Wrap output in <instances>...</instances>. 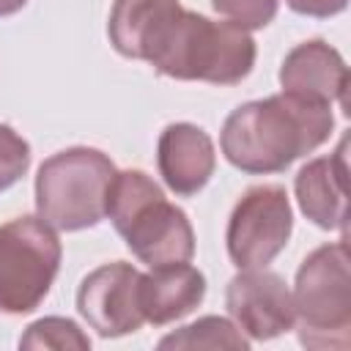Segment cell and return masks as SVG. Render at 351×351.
Masks as SVG:
<instances>
[{
    "mask_svg": "<svg viewBox=\"0 0 351 351\" xmlns=\"http://www.w3.org/2000/svg\"><path fill=\"white\" fill-rule=\"evenodd\" d=\"M335 129L329 104L293 93H274L239 104L222 123L219 148L225 159L250 176L282 173L296 159L321 148Z\"/></svg>",
    "mask_w": 351,
    "mask_h": 351,
    "instance_id": "obj_1",
    "label": "cell"
},
{
    "mask_svg": "<svg viewBox=\"0 0 351 351\" xmlns=\"http://www.w3.org/2000/svg\"><path fill=\"white\" fill-rule=\"evenodd\" d=\"M107 217L132 255L151 266L186 263L195 255V230L184 208L143 170H118L110 186Z\"/></svg>",
    "mask_w": 351,
    "mask_h": 351,
    "instance_id": "obj_2",
    "label": "cell"
},
{
    "mask_svg": "<svg viewBox=\"0 0 351 351\" xmlns=\"http://www.w3.org/2000/svg\"><path fill=\"white\" fill-rule=\"evenodd\" d=\"M255 55L258 49L250 30L184 8L151 58V66L181 82L239 85L252 71Z\"/></svg>",
    "mask_w": 351,
    "mask_h": 351,
    "instance_id": "obj_3",
    "label": "cell"
},
{
    "mask_svg": "<svg viewBox=\"0 0 351 351\" xmlns=\"http://www.w3.org/2000/svg\"><path fill=\"white\" fill-rule=\"evenodd\" d=\"M299 343L313 351H348L351 346V255L346 236L313 250L293 282Z\"/></svg>",
    "mask_w": 351,
    "mask_h": 351,
    "instance_id": "obj_4",
    "label": "cell"
},
{
    "mask_svg": "<svg viewBox=\"0 0 351 351\" xmlns=\"http://www.w3.org/2000/svg\"><path fill=\"white\" fill-rule=\"evenodd\" d=\"M115 162L88 145L52 154L36 173V211L55 230H85L107 219Z\"/></svg>",
    "mask_w": 351,
    "mask_h": 351,
    "instance_id": "obj_5",
    "label": "cell"
},
{
    "mask_svg": "<svg viewBox=\"0 0 351 351\" xmlns=\"http://www.w3.org/2000/svg\"><path fill=\"white\" fill-rule=\"evenodd\" d=\"M63 247L41 217H16L0 225V313H33L49 293Z\"/></svg>",
    "mask_w": 351,
    "mask_h": 351,
    "instance_id": "obj_6",
    "label": "cell"
},
{
    "mask_svg": "<svg viewBox=\"0 0 351 351\" xmlns=\"http://www.w3.org/2000/svg\"><path fill=\"white\" fill-rule=\"evenodd\" d=\"M293 211L285 186H250L230 211L225 244L236 269H266L288 244Z\"/></svg>",
    "mask_w": 351,
    "mask_h": 351,
    "instance_id": "obj_7",
    "label": "cell"
},
{
    "mask_svg": "<svg viewBox=\"0 0 351 351\" xmlns=\"http://www.w3.org/2000/svg\"><path fill=\"white\" fill-rule=\"evenodd\" d=\"M143 271L126 261L88 271L77 288V310L101 337H123L145 324L140 304Z\"/></svg>",
    "mask_w": 351,
    "mask_h": 351,
    "instance_id": "obj_8",
    "label": "cell"
},
{
    "mask_svg": "<svg viewBox=\"0 0 351 351\" xmlns=\"http://www.w3.org/2000/svg\"><path fill=\"white\" fill-rule=\"evenodd\" d=\"M225 307L250 340H274L296 324L291 288L269 269H239L225 288Z\"/></svg>",
    "mask_w": 351,
    "mask_h": 351,
    "instance_id": "obj_9",
    "label": "cell"
},
{
    "mask_svg": "<svg viewBox=\"0 0 351 351\" xmlns=\"http://www.w3.org/2000/svg\"><path fill=\"white\" fill-rule=\"evenodd\" d=\"M299 211L321 230H340L346 236L348 219V137L335 154L310 159L293 178Z\"/></svg>",
    "mask_w": 351,
    "mask_h": 351,
    "instance_id": "obj_10",
    "label": "cell"
},
{
    "mask_svg": "<svg viewBox=\"0 0 351 351\" xmlns=\"http://www.w3.org/2000/svg\"><path fill=\"white\" fill-rule=\"evenodd\" d=\"M156 167L173 195L192 197L211 181L217 170L214 140L195 123H170L162 129L156 143Z\"/></svg>",
    "mask_w": 351,
    "mask_h": 351,
    "instance_id": "obj_11",
    "label": "cell"
},
{
    "mask_svg": "<svg viewBox=\"0 0 351 351\" xmlns=\"http://www.w3.org/2000/svg\"><path fill=\"white\" fill-rule=\"evenodd\" d=\"M280 85L285 93H293L299 99L329 104V107L340 101L346 110L348 66L335 47H329L321 38H310V41L296 44L282 58Z\"/></svg>",
    "mask_w": 351,
    "mask_h": 351,
    "instance_id": "obj_12",
    "label": "cell"
},
{
    "mask_svg": "<svg viewBox=\"0 0 351 351\" xmlns=\"http://www.w3.org/2000/svg\"><path fill=\"white\" fill-rule=\"evenodd\" d=\"M181 11L178 0H115L107 19L110 44L129 60L151 63Z\"/></svg>",
    "mask_w": 351,
    "mask_h": 351,
    "instance_id": "obj_13",
    "label": "cell"
},
{
    "mask_svg": "<svg viewBox=\"0 0 351 351\" xmlns=\"http://www.w3.org/2000/svg\"><path fill=\"white\" fill-rule=\"evenodd\" d=\"M206 299V277L200 269L186 263L151 266L140 282V304L145 324L167 326L189 315Z\"/></svg>",
    "mask_w": 351,
    "mask_h": 351,
    "instance_id": "obj_14",
    "label": "cell"
},
{
    "mask_svg": "<svg viewBox=\"0 0 351 351\" xmlns=\"http://www.w3.org/2000/svg\"><path fill=\"white\" fill-rule=\"evenodd\" d=\"M159 348H236L247 351L250 337L222 315H203L159 340Z\"/></svg>",
    "mask_w": 351,
    "mask_h": 351,
    "instance_id": "obj_15",
    "label": "cell"
},
{
    "mask_svg": "<svg viewBox=\"0 0 351 351\" xmlns=\"http://www.w3.org/2000/svg\"><path fill=\"white\" fill-rule=\"evenodd\" d=\"M19 348H58V351H88L90 337L80 329L77 321L63 315H47L33 321L19 337Z\"/></svg>",
    "mask_w": 351,
    "mask_h": 351,
    "instance_id": "obj_16",
    "label": "cell"
},
{
    "mask_svg": "<svg viewBox=\"0 0 351 351\" xmlns=\"http://www.w3.org/2000/svg\"><path fill=\"white\" fill-rule=\"evenodd\" d=\"M30 167V145L8 123H0V192L11 189Z\"/></svg>",
    "mask_w": 351,
    "mask_h": 351,
    "instance_id": "obj_17",
    "label": "cell"
},
{
    "mask_svg": "<svg viewBox=\"0 0 351 351\" xmlns=\"http://www.w3.org/2000/svg\"><path fill=\"white\" fill-rule=\"evenodd\" d=\"M214 11L244 30H261L277 16L280 0H211Z\"/></svg>",
    "mask_w": 351,
    "mask_h": 351,
    "instance_id": "obj_18",
    "label": "cell"
},
{
    "mask_svg": "<svg viewBox=\"0 0 351 351\" xmlns=\"http://www.w3.org/2000/svg\"><path fill=\"white\" fill-rule=\"evenodd\" d=\"M291 11L302 16H315V19H329L340 11H346L348 0H285Z\"/></svg>",
    "mask_w": 351,
    "mask_h": 351,
    "instance_id": "obj_19",
    "label": "cell"
},
{
    "mask_svg": "<svg viewBox=\"0 0 351 351\" xmlns=\"http://www.w3.org/2000/svg\"><path fill=\"white\" fill-rule=\"evenodd\" d=\"M27 5V0H0V16H11L16 11H22Z\"/></svg>",
    "mask_w": 351,
    "mask_h": 351,
    "instance_id": "obj_20",
    "label": "cell"
}]
</instances>
